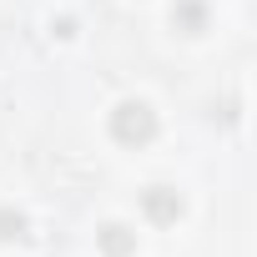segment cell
Segmentation results:
<instances>
[{"instance_id": "cell-4", "label": "cell", "mask_w": 257, "mask_h": 257, "mask_svg": "<svg viewBox=\"0 0 257 257\" xmlns=\"http://www.w3.org/2000/svg\"><path fill=\"white\" fill-rule=\"evenodd\" d=\"M101 247H106V257H126V252L137 247V237L126 232V227H116V222H111V227H101Z\"/></svg>"}, {"instance_id": "cell-2", "label": "cell", "mask_w": 257, "mask_h": 257, "mask_svg": "<svg viewBox=\"0 0 257 257\" xmlns=\"http://www.w3.org/2000/svg\"><path fill=\"white\" fill-rule=\"evenodd\" d=\"M142 207H147L152 222H177V217H182V197H177L172 187H147V192H142Z\"/></svg>"}, {"instance_id": "cell-3", "label": "cell", "mask_w": 257, "mask_h": 257, "mask_svg": "<svg viewBox=\"0 0 257 257\" xmlns=\"http://www.w3.org/2000/svg\"><path fill=\"white\" fill-rule=\"evenodd\" d=\"M172 21L187 31V36H197L202 26H207V6L202 0H177V11H172Z\"/></svg>"}, {"instance_id": "cell-1", "label": "cell", "mask_w": 257, "mask_h": 257, "mask_svg": "<svg viewBox=\"0 0 257 257\" xmlns=\"http://www.w3.org/2000/svg\"><path fill=\"white\" fill-rule=\"evenodd\" d=\"M111 137H116L121 147H147V142L157 137V111H152L147 101H121V106L111 111Z\"/></svg>"}, {"instance_id": "cell-5", "label": "cell", "mask_w": 257, "mask_h": 257, "mask_svg": "<svg viewBox=\"0 0 257 257\" xmlns=\"http://www.w3.org/2000/svg\"><path fill=\"white\" fill-rule=\"evenodd\" d=\"M0 237H6V242L11 237H26V217L21 212H0Z\"/></svg>"}]
</instances>
